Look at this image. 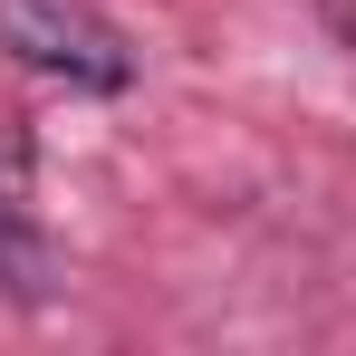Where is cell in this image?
<instances>
[{
    "label": "cell",
    "mask_w": 356,
    "mask_h": 356,
    "mask_svg": "<svg viewBox=\"0 0 356 356\" xmlns=\"http://www.w3.org/2000/svg\"><path fill=\"white\" fill-rule=\"evenodd\" d=\"M49 289H58V250L39 241V222H29L19 202H0V298L39 308Z\"/></svg>",
    "instance_id": "7a4b0ae2"
},
{
    "label": "cell",
    "mask_w": 356,
    "mask_h": 356,
    "mask_svg": "<svg viewBox=\"0 0 356 356\" xmlns=\"http://www.w3.org/2000/svg\"><path fill=\"white\" fill-rule=\"evenodd\" d=\"M0 49L39 77H58V87H87V97H116L135 77L125 39L106 19H87L77 0H0Z\"/></svg>",
    "instance_id": "6da1fadb"
}]
</instances>
